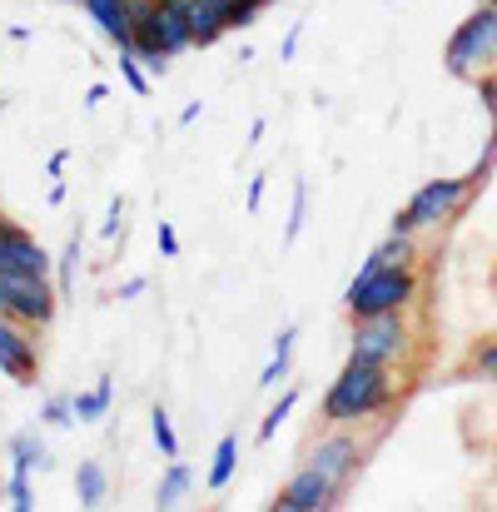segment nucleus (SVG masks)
I'll return each instance as SVG.
<instances>
[{"label": "nucleus", "instance_id": "obj_1", "mask_svg": "<svg viewBox=\"0 0 497 512\" xmlns=\"http://www.w3.org/2000/svg\"><path fill=\"white\" fill-rule=\"evenodd\" d=\"M393 403V378L388 368L378 363H348L324 393V418L329 423H358V418H373Z\"/></svg>", "mask_w": 497, "mask_h": 512}, {"label": "nucleus", "instance_id": "obj_2", "mask_svg": "<svg viewBox=\"0 0 497 512\" xmlns=\"http://www.w3.org/2000/svg\"><path fill=\"white\" fill-rule=\"evenodd\" d=\"M418 299V279L413 269H358L343 289V304L358 319H378V314H403Z\"/></svg>", "mask_w": 497, "mask_h": 512}, {"label": "nucleus", "instance_id": "obj_3", "mask_svg": "<svg viewBox=\"0 0 497 512\" xmlns=\"http://www.w3.org/2000/svg\"><path fill=\"white\" fill-rule=\"evenodd\" d=\"M468 194H473V174L468 179H428V184H418V194L393 214V234H423V229L448 224L463 209Z\"/></svg>", "mask_w": 497, "mask_h": 512}, {"label": "nucleus", "instance_id": "obj_4", "mask_svg": "<svg viewBox=\"0 0 497 512\" xmlns=\"http://www.w3.org/2000/svg\"><path fill=\"white\" fill-rule=\"evenodd\" d=\"M493 60H497V10L483 5V10H473V15L453 30L443 65H448V75H458V80H478Z\"/></svg>", "mask_w": 497, "mask_h": 512}, {"label": "nucleus", "instance_id": "obj_5", "mask_svg": "<svg viewBox=\"0 0 497 512\" xmlns=\"http://www.w3.org/2000/svg\"><path fill=\"white\" fill-rule=\"evenodd\" d=\"M398 353H408V329H403V314L358 319V329H353V348H348V363H378V368H388Z\"/></svg>", "mask_w": 497, "mask_h": 512}, {"label": "nucleus", "instance_id": "obj_6", "mask_svg": "<svg viewBox=\"0 0 497 512\" xmlns=\"http://www.w3.org/2000/svg\"><path fill=\"white\" fill-rule=\"evenodd\" d=\"M50 264L55 259L25 229L0 219V279H50Z\"/></svg>", "mask_w": 497, "mask_h": 512}, {"label": "nucleus", "instance_id": "obj_7", "mask_svg": "<svg viewBox=\"0 0 497 512\" xmlns=\"http://www.w3.org/2000/svg\"><path fill=\"white\" fill-rule=\"evenodd\" d=\"M0 299H5V314L20 324H50L60 304V294L45 279H0Z\"/></svg>", "mask_w": 497, "mask_h": 512}, {"label": "nucleus", "instance_id": "obj_8", "mask_svg": "<svg viewBox=\"0 0 497 512\" xmlns=\"http://www.w3.org/2000/svg\"><path fill=\"white\" fill-rule=\"evenodd\" d=\"M338 488H343V483H333L324 468H314V463H309L299 478H289V488L274 498V508L279 512H324V508H333Z\"/></svg>", "mask_w": 497, "mask_h": 512}, {"label": "nucleus", "instance_id": "obj_9", "mask_svg": "<svg viewBox=\"0 0 497 512\" xmlns=\"http://www.w3.org/2000/svg\"><path fill=\"white\" fill-rule=\"evenodd\" d=\"M0 373H10L15 383L35 378V343L20 329V319H10V314H0Z\"/></svg>", "mask_w": 497, "mask_h": 512}, {"label": "nucleus", "instance_id": "obj_10", "mask_svg": "<svg viewBox=\"0 0 497 512\" xmlns=\"http://www.w3.org/2000/svg\"><path fill=\"white\" fill-rule=\"evenodd\" d=\"M309 463H314V468H324L333 483H348V473L358 468V443H353V438H343V433H333V438H324V443L309 453Z\"/></svg>", "mask_w": 497, "mask_h": 512}, {"label": "nucleus", "instance_id": "obj_11", "mask_svg": "<svg viewBox=\"0 0 497 512\" xmlns=\"http://www.w3.org/2000/svg\"><path fill=\"white\" fill-rule=\"evenodd\" d=\"M90 15H95V25L125 50L130 40H135V15H130V0H80Z\"/></svg>", "mask_w": 497, "mask_h": 512}, {"label": "nucleus", "instance_id": "obj_12", "mask_svg": "<svg viewBox=\"0 0 497 512\" xmlns=\"http://www.w3.org/2000/svg\"><path fill=\"white\" fill-rule=\"evenodd\" d=\"M229 5L234 0H194L189 5V25H194V45H214L219 35H229Z\"/></svg>", "mask_w": 497, "mask_h": 512}, {"label": "nucleus", "instance_id": "obj_13", "mask_svg": "<svg viewBox=\"0 0 497 512\" xmlns=\"http://www.w3.org/2000/svg\"><path fill=\"white\" fill-rule=\"evenodd\" d=\"M10 468H20V473H50L55 468L50 448L40 443V433H15L10 438Z\"/></svg>", "mask_w": 497, "mask_h": 512}, {"label": "nucleus", "instance_id": "obj_14", "mask_svg": "<svg viewBox=\"0 0 497 512\" xmlns=\"http://www.w3.org/2000/svg\"><path fill=\"white\" fill-rule=\"evenodd\" d=\"M294 343H299V329H294V324L274 334L269 363H264V373H259V388H279V383H284V373H289V363H294Z\"/></svg>", "mask_w": 497, "mask_h": 512}, {"label": "nucleus", "instance_id": "obj_15", "mask_svg": "<svg viewBox=\"0 0 497 512\" xmlns=\"http://www.w3.org/2000/svg\"><path fill=\"white\" fill-rule=\"evenodd\" d=\"M363 269H413V234H393L363 259Z\"/></svg>", "mask_w": 497, "mask_h": 512}, {"label": "nucleus", "instance_id": "obj_16", "mask_svg": "<svg viewBox=\"0 0 497 512\" xmlns=\"http://www.w3.org/2000/svg\"><path fill=\"white\" fill-rule=\"evenodd\" d=\"M160 35H165V50L169 55H184L194 45V25H189V10H174L160 0Z\"/></svg>", "mask_w": 497, "mask_h": 512}, {"label": "nucleus", "instance_id": "obj_17", "mask_svg": "<svg viewBox=\"0 0 497 512\" xmlns=\"http://www.w3.org/2000/svg\"><path fill=\"white\" fill-rule=\"evenodd\" d=\"M234 468H239V433H224L214 443V468H209V488H229L234 483Z\"/></svg>", "mask_w": 497, "mask_h": 512}, {"label": "nucleus", "instance_id": "obj_18", "mask_svg": "<svg viewBox=\"0 0 497 512\" xmlns=\"http://www.w3.org/2000/svg\"><path fill=\"white\" fill-rule=\"evenodd\" d=\"M105 488H110V478H105V463H80V473H75V498H80V508H100L105 503Z\"/></svg>", "mask_w": 497, "mask_h": 512}, {"label": "nucleus", "instance_id": "obj_19", "mask_svg": "<svg viewBox=\"0 0 497 512\" xmlns=\"http://www.w3.org/2000/svg\"><path fill=\"white\" fill-rule=\"evenodd\" d=\"M110 398H115V378H100L90 393H75V418L80 423H100L110 413Z\"/></svg>", "mask_w": 497, "mask_h": 512}, {"label": "nucleus", "instance_id": "obj_20", "mask_svg": "<svg viewBox=\"0 0 497 512\" xmlns=\"http://www.w3.org/2000/svg\"><path fill=\"white\" fill-rule=\"evenodd\" d=\"M189 483H194V473H189L184 463H174V458H169L165 478H160V488H155V503H160V508H174V503L189 493Z\"/></svg>", "mask_w": 497, "mask_h": 512}, {"label": "nucleus", "instance_id": "obj_21", "mask_svg": "<svg viewBox=\"0 0 497 512\" xmlns=\"http://www.w3.org/2000/svg\"><path fill=\"white\" fill-rule=\"evenodd\" d=\"M294 403H299V388H289V393H284V398H279V403H274V408L264 413V423H259V443H274V433H279V428L289 423Z\"/></svg>", "mask_w": 497, "mask_h": 512}, {"label": "nucleus", "instance_id": "obj_22", "mask_svg": "<svg viewBox=\"0 0 497 512\" xmlns=\"http://www.w3.org/2000/svg\"><path fill=\"white\" fill-rule=\"evenodd\" d=\"M150 438H155V448H160L165 458H179V433H174V423H169L165 408L150 413Z\"/></svg>", "mask_w": 497, "mask_h": 512}, {"label": "nucleus", "instance_id": "obj_23", "mask_svg": "<svg viewBox=\"0 0 497 512\" xmlns=\"http://www.w3.org/2000/svg\"><path fill=\"white\" fill-rule=\"evenodd\" d=\"M304 214H309V179L294 184V209H289V224H284V244H299V234H304Z\"/></svg>", "mask_w": 497, "mask_h": 512}, {"label": "nucleus", "instance_id": "obj_24", "mask_svg": "<svg viewBox=\"0 0 497 512\" xmlns=\"http://www.w3.org/2000/svg\"><path fill=\"white\" fill-rule=\"evenodd\" d=\"M120 75H125V85H130L135 95H150V75H145V60H140V55H135L130 45L120 50Z\"/></svg>", "mask_w": 497, "mask_h": 512}, {"label": "nucleus", "instance_id": "obj_25", "mask_svg": "<svg viewBox=\"0 0 497 512\" xmlns=\"http://www.w3.org/2000/svg\"><path fill=\"white\" fill-rule=\"evenodd\" d=\"M40 423H50V428H70V423H80V418H75V398H45Z\"/></svg>", "mask_w": 497, "mask_h": 512}, {"label": "nucleus", "instance_id": "obj_26", "mask_svg": "<svg viewBox=\"0 0 497 512\" xmlns=\"http://www.w3.org/2000/svg\"><path fill=\"white\" fill-rule=\"evenodd\" d=\"M10 508L15 512H30L35 508V493H30V473H20V468H10Z\"/></svg>", "mask_w": 497, "mask_h": 512}, {"label": "nucleus", "instance_id": "obj_27", "mask_svg": "<svg viewBox=\"0 0 497 512\" xmlns=\"http://www.w3.org/2000/svg\"><path fill=\"white\" fill-rule=\"evenodd\" d=\"M55 264H60V304H65V299H70V284H75V264H80V239H70Z\"/></svg>", "mask_w": 497, "mask_h": 512}, {"label": "nucleus", "instance_id": "obj_28", "mask_svg": "<svg viewBox=\"0 0 497 512\" xmlns=\"http://www.w3.org/2000/svg\"><path fill=\"white\" fill-rule=\"evenodd\" d=\"M473 85H478V105L488 110V120L497 125V75H488V70H483V75H478Z\"/></svg>", "mask_w": 497, "mask_h": 512}, {"label": "nucleus", "instance_id": "obj_29", "mask_svg": "<svg viewBox=\"0 0 497 512\" xmlns=\"http://www.w3.org/2000/svg\"><path fill=\"white\" fill-rule=\"evenodd\" d=\"M493 170H497V125H493V135H488V145H483V160L473 165V184H483Z\"/></svg>", "mask_w": 497, "mask_h": 512}, {"label": "nucleus", "instance_id": "obj_30", "mask_svg": "<svg viewBox=\"0 0 497 512\" xmlns=\"http://www.w3.org/2000/svg\"><path fill=\"white\" fill-rule=\"evenodd\" d=\"M259 10H264L259 0H234V5H229V30H244V25H249Z\"/></svg>", "mask_w": 497, "mask_h": 512}, {"label": "nucleus", "instance_id": "obj_31", "mask_svg": "<svg viewBox=\"0 0 497 512\" xmlns=\"http://www.w3.org/2000/svg\"><path fill=\"white\" fill-rule=\"evenodd\" d=\"M120 219H125V199L115 194V199H110V209H105V224H100V239H115V234H120Z\"/></svg>", "mask_w": 497, "mask_h": 512}, {"label": "nucleus", "instance_id": "obj_32", "mask_svg": "<svg viewBox=\"0 0 497 512\" xmlns=\"http://www.w3.org/2000/svg\"><path fill=\"white\" fill-rule=\"evenodd\" d=\"M473 368H478L483 378H493V383H497V339H493V343H483V348H478V358H473Z\"/></svg>", "mask_w": 497, "mask_h": 512}, {"label": "nucleus", "instance_id": "obj_33", "mask_svg": "<svg viewBox=\"0 0 497 512\" xmlns=\"http://www.w3.org/2000/svg\"><path fill=\"white\" fill-rule=\"evenodd\" d=\"M155 239H160V254H165V259H174V254H179V234H174V224H165V219H160Z\"/></svg>", "mask_w": 497, "mask_h": 512}, {"label": "nucleus", "instance_id": "obj_34", "mask_svg": "<svg viewBox=\"0 0 497 512\" xmlns=\"http://www.w3.org/2000/svg\"><path fill=\"white\" fill-rule=\"evenodd\" d=\"M264 184H269L264 174H254V179H249V194H244V209H249V214H254V209L264 204Z\"/></svg>", "mask_w": 497, "mask_h": 512}, {"label": "nucleus", "instance_id": "obj_35", "mask_svg": "<svg viewBox=\"0 0 497 512\" xmlns=\"http://www.w3.org/2000/svg\"><path fill=\"white\" fill-rule=\"evenodd\" d=\"M299 40H304V20H299V25H289V35H284V50H279V55H284V60H294V55H299Z\"/></svg>", "mask_w": 497, "mask_h": 512}, {"label": "nucleus", "instance_id": "obj_36", "mask_svg": "<svg viewBox=\"0 0 497 512\" xmlns=\"http://www.w3.org/2000/svg\"><path fill=\"white\" fill-rule=\"evenodd\" d=\"M145 289H150L145 279H125V284H120V299H140Z\"/></svg>", "mask_w": 497, "mask_h": 512}, {"label": "nucleus", "instance_id": "obj_37", "mask_svg": "<svg viewBox=\"0 0 497 512\" xmlns=\"http://www.w3.org/2000/svg\"><path fill=\"white\" fill-rule=\"evenodd\" d=\"M105 95H110V90H105V85H90V90H85V105H90V110H95V105H105Z\"/></svg>", "mask_w": 497, "mask_h": 512}, {"label": "nucleus", "instance_id": "obj_38", "mask_svg": "<svg viewBox=\"0 0 497 512\" xmlns=\"http://www.w3.org/2000/svg\"><path fill=\"white\" fill-rule=\"evenodd\" d=\"M199 115H204V105H199V100H194V105H184V110H179V125H194V120H199Z\"/></svg>", "mask_w": 497, "mask_h": 512}, {"label": "nucleus", "instance_id": "obj_39", "mask_svg": "<svg viewBox=\"0 0 497 512\" xmlns=\"http://www.w3.org/2000/svg\"><path fill=\"white\" fill-rule=\"evenodd\" d=\"M65 165H70V150H55V155H50V174H60Z\"/></svg>", "mask_w": 497, "mask_h": 512}, {"label": "nucleus", "instance_id": "obj_40", "mask_svg": "<svg viewBox=\"0 0 497 512\" xmlns=\"http://www.w3.org/2000/svg\"><path fill=\"white\" fill-rule=\"evenodd\" d=\"M264 130H269V120H254V125H249V145H259V140H264Z\"/></svg>", "mask_w": 497, "mask_h": 512}, {"label": "nucleus", "instance_id": "obj_41", "mask_svg": "<svg viewBox=\"0 0 497 512\" xmlns=\"http://www.w3.org/2000/svg\"><path fill=\"white\" fill-rule=\"evenodd\" d=\"M165 5H174V10H189V5H194V0H165Z\"/></svg>", "mask_w": 497, "mask_h": 512}, {"label": "nucleus", "instance_id": "obj_42", "mask_svg": "<svg viewBox=\"0 0 497 512\" xmlns=\"http://www.w3.org/2000/svg\"><path fill=\"white\" fill-rule=\"evenodd\" d=\"M483 5H493V10H497V0H483Z\"/></svg>", "mask_w": 497, "mask_h": 512}, {"label": "nucleus", "instance_id": "obj_43", "mask_svg": "<svg viewBox=\"0 0 497 512\" xmlns=\"http://www.w3.org/2000/svg\"><path fill=\"white\" fill-rule=\"evenodd\" d=\"M259 5H274V0H259Z\"/></svg>", "mask_w": 497, "mask_h": 512}]
</instances>
